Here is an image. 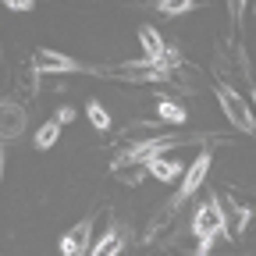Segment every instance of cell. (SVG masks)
Returning <instances> with one entry per match:
<instances>
[{
	"label": "cell",
	"mask_w": 256,
	"mask_h": 256,
	"mask_svg": "<svg viewBox=\"0 0 256 256\" xmlns=\"http://www.w3.org/2000/svg\"><path fill=\"white\" fill-rule=\"evenodd\" d=\"M72 72H89L82 68V64L68 54H57V50H36V57H32V78H43V75H72Z\"/></svg>",
	"instance_id": "3"
},
{
	"label": "cell",
	"mask_w": 256,
	"mask_h": 256,
	"mask_svg": "<svg viewBox=\"0 0 256 256\" xmlns=\"http://www.w3.org/2000/svg\"><path fill=\"white\" fill-rule=\"evenodd\" d=\"M210 164H214V153H210V150H200V156L185 168V178H182V188H178V196H174V203H171V214H174L188 196H196V192H200V185H203L206 174H210Z\"/></svg>",
	"instance_id": "4"
},
{
	"label": "cell",
	"mask_w": 256,
	"mask_h": 256,
	"mask_svg": "<svg viewBox=\"0 0 256 256\" xmlns=\"http://www.w3.org/2000/svg\"><path fill=\"white\" fill-rule=\"evenodd\" d=\"M139 43H142V57H146L150 64H160V60H164L168 43H164V36H160L153 25H139Z\"/></svg>",
	"instance_id": "7"
},
{
	"label": "cell",
	"mask_w": 256,
	"mask_h": 256,
	"mask_svg": "<svg viewBox=\"0 0 256 256\" xmlns=\"http://www.w3.org/2000/svg\"><path fill=\"white\" fill-rule=\"evenodd\" d=\"M214 92H217V104H220V110H224V118H228L238 132H246V136H252L256 132V118H252V110H249V104L242 100V96L228 86V82H217L214 86Z\"/></svg>",
	"instance_id": "2"
},
{
	"label": "cell",
	"mask_w": 256,
	"mask_h": 256,
	"mask_svg": "<svg viewBox=\"0 0 256 256\" xmlns=\"http://www.w3.org/2000/svg\"><path fill=\"white\" fill-rule=\"evenodd\" d=\"M160 14H188V11H196V4L192 0H182V4H156Z\"/></svg>",
	"instance_id": "13"
},
{
	"label": "cell",
	"mask_w": 256,
	"mask_h": 256,
	"mask_svg": "<svg viewBox=\"0 0 256 256\" xmlns=\"http://www.w3.org/2000/svg\"><path fill=\"white\" fill-rule=\"evenodd\" d=\"M75 118H78L75 107H60V110H57V124H60V128H64V124H72Z\"/></svg>",
	"instance_id": "14"
},
{
	"label": "cell",
	"mask_w": 256,
	"mask_h": 256,
	"mask_svg": "<svg viewBox=\"0 0 256 256\" xmlns=\"http://www.w3.org/2000/svg\"><path fill=\"white\" fill-rule=\"evenodd\" d=\"M252 107H256V89H252Z\"/></svg>",
	"instance_id": "17"
},
{
	"label": "cell",
	"mask_w": 256,
	"mask_h": 256,
	"mask_svg": "<svg viewBox=\"0 0 256 256\" xmlns=\"http://www.w3.org/2000/svg\"><path fill=\"white\" fill-rule=\"evenodd\" d=\"M224 228H228V220H224L220 200H206V203L196 206V214H192V232L200 238V256H210V249L224 235Z\"/></svg>",
	"instance_id": "1"
},
{
	"label": "cell",
	"mask_w": 256,
	"mask_h": 256,
	"mask_svg": "<svg viewBox=\"0 0 256 256\" xmlns=\"http://www.w3.org/2000/svg\"><path fill=\"white\" fill-rule=\"evenodd\" d=\"M0 178H4V146H0Z\"/></svg>",
	"instance_id": "16"
},
{
	"label": "cell",
	"mask_w": 256,
	"mask_h": 256,
	"mask_svg": "<svg viewBox=\"0 0 256 256\" xmlns=\"http://www.w3.org/2000/svg\"><path fill=\"white\" fill-rule=\"evenodd\" d=\"M89 242H92V220H78L75 228L64 232L60 256H89Z\"/></svg>",
	"instance_id": "6"
},
{
	"label": "cell",
	"mask_w": 256,
	"mask_h": 256,
	"mask_svg": "<svg viewBox=\"0 0 256 256\" xmlns=\"http://www.w3.org/2000/svg\"><path fill=\"white\" fill-rule=\"evenodd\" d=\"M8 8H11V11H32V4H25V0H11Z\"/></svg>",
	"instance_id": "15"
},
{
	"label": "cell",
	"mask_w": 256,
	"mask_h": 256,
	"mask_svg": "<svg viewBox=\"0 0 256 256\" xmlns=\"http://www.w3.org/2000/svg\"><path fill=\"white\" fill-rule=\"evenodd\" d=\"M156 114H160V121H168V124H185V107L182 104H174V100H160L156 104Z\"/></svg>",
	"instance_id": "11"
},
{
	"label": "cell",
	"mask_w": 256,
	"mask_h": 256,
	"mask_svg": "<svg viewBox=\"0 0 256 256\" xmlns=\"http://www.w3.org/2000/svg\"><path fill=\"white\" fill-rule=\"evenodd\" d=\"M25 124H28V114L18 100H0V142L22 139Z\"/></svg>",
	"instance_id": "5"
},
{
	"label": "cell",
	"mask_w": 256,
	"mask_h": 256,
	"mask_svg": "<svg viewBox=\"0 0 256 256\" xmlns=\"http://www.w3.org/2000/svg\"><path fill=\"white\" fill-rule=\"evenodd\" d=\"M57 139H60V124H57V118H50V121L40 124V132H36V139H32V146H36V150H50Z\"/></svg>",
	"instance_id": "9"
},
{
	"label": "cell",
	"mask_w": 256,
	"mask_h": 256,
	"mask_svg": "<svg viewBox=\"0 0 256 256\" xmlns=\"http://www.w3.org/2000/svg\"><path fill=\"white\" fill-rule=\"evenodd\" d=\"M252 14H256V8H252Z\"/></svg>",
	"instance_id": "18"
},
{
	"label": "cell",
	"mask_w": 256,
	"mask_h": 256,
	"mask_svg": "<svg viewBox=\"0 0 256 256\" xmlns=\"http://www.w3.org/2000/svg\"><path fill=\"white\" fill-rule=\"evenodd\" d=\"M86 118H89V124L96 128V132H107V128H110V114H107V107L100 100H89L86 104Z\"/></svg>",
	"instance_id": "10"
},
{
	"label": "cell",
	"mask_w": 256,
	"mask_h": 256,
	"mask_svg": "<svg viewBox=\"0 0 256 256\" xmlns=\"http://www.w3.org/2000/svg\"><path fill=\"white\" fill-rule=\"evenodd\" d=\"M146 171H150L156 182H164V185H171V182H182V178H185V168L178 164L174 156H156V160H150Z\"/></svg>",
	"instance_id": "8"
},
{
	"label": "cell",
	"mask_w": 256,
	"mask_h": 256,
	"mask_svg": "<svg viewBox=\"0 0 256 256\" xmlns=\"http://www.w3.org/2000/svg\"><path fill=\"white\" fill-rule=\"evenodd\" d=\"M118 252H121V235L110 228V232H107L100 242H96V249H92L89 256H118Z\"/></svg>",
	"instance_id": "12"
}]
</instances>
